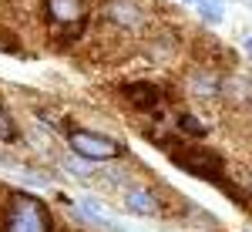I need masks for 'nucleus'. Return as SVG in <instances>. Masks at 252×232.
<instances>
[{
	"label": "nucleus",
	"mask_w": 252,
	"mask_h": 232,
	"mask_svg": "<svg viewBox=\"0 0 252 232\" xmlns=\"http://www.w3.org/2000/svg\"><path fill=\"white\" fill-rule=\"evenodd\" d=\"M161 152L168 155L172 165H178L182 172L192 175V178L212 182V185L229 182V175H225V158L219 152H212V148H205V145H185V138L175 135L172 141L161 145Z\"/></svg>",
	"instance_id": "nucleus-1"
},
{
	"label": "nucleus",
	"mask_w": 252,
	"mask_h": 232,
	"mask_svg": "<svg viewBox=\"0 0 252 232\" xmlns=\"http://www.w3.org/2000/svg\"><path fill=\"white\" fill-rule=\"evenodd\" d=\"M0 232H54L47 202L31 192H10L3 202Z\"/></svg>",
	"instance_id": "nucleus-2"
},
{
	"label": "nucleus",
	"mask_w": 252,
	"mask_h": 232,
	"mask_svg": "<svg viewBox=\"0 0 252 232\" xmlns=\"http://www.w3.org/2000/svg\"><path fill=\"white\" fill-rule=\"evenodd\" d=\"M64 138H67L71 155L84 158L88 165L128 158V145H125V141H118V138H111V135H101V132H91V128H71V125H67Z\"/></svg>",
	"instance_id": "nucleus-3"
},
{
	"label": "nucleus",
	"mask_w": 252,
	"mask_h": 232,
	"mask_svg": "<svg viewBox=\"0 0 252 232\" xmlns=\"http://www.w3.org/2000/svg\"><path fill=\"white\" fill-rule=\"evenodd\" d=\"M101 17L108 20L111 27L118 31H131V34H141L145 27H148V7L141 3V0H104V7H101Z\"/></svg>",
	"instance_id": "nucleus-4"
},
{
	"label": "nucleus",
	"mask_w": 252,
	"mask_h": 232,
	"mask_svg": "<svg viewBox=\"0 0 252 232\" xmlns=\"http://www.w3.org/2000/svg\"><path fill=\"white\" fill-rule=\"evenodd\" d=\"M88 10H91L88 0H44V17L58 31H71V27L88 24Z\"/></svg>",
	"instance_id": "nucleus-5"
},
{
	"label": "nucleus",
	"mask_w": 252,
	"mask_h": 232,
	"mask_svg": "<svg viewBox=\"0 0 252 232\" xmlns=\"http://www.w3.org/2000/svg\"><path fill=\"white\" fill-rule=\"evenodd\" d=\"M118 95L125 98L135 111H141V115H158L161 98H165L155 81H125V84L118 88Z\"/></svg>",
	"instance_id": "nucleus-6"
},
{
	"label": "nucleus",
	"mask_w": 252,
	"mask_h": 232,
	"mask_svg": "<svg viewBox=\"0 0 252 232\" xmlns=\"http://www.w3.org/2000/svg\"><path fill=\"white\" fill-rule=\"evenodd\" d=\"M121 205L131 215H145V219H158L165 212V199L158 195L155 185H131L128 192L121 195Z\"/></svg>",
	"instance_id": "nucleus-7"
},
{
	"label": "nucleus",
	"mask_w": 252,
	"mask_h": 232,
	"mask_svg": "<svg viewBox=\"0 0 252 232\" xmlns=\"http://www.w3.org/2000/svg\"><path fill=\"white\" fill-rule=\"evenodd\" d=\"M185 88L195 98H222V74L209 67H192L185 77Z\"/></svg>",
	"instance_id": "nucleus-8"
},
{
	"label": "nucleus",
	"mask_w": 252,
	"mask_h": 232,
	"mask_svg": "<svg viewBox=\"0 0 252 232\" xmlns=\"http://www.w3.org/2000/svg\"><path fill=\"white\" fill-rule=\"evenodd\" d=\"M222 98L235 108H249L252 104V77L246 74H225L222 77Z\"/></svg>",
	"instance_id": "nucleus-9"
},
{
	"label": "nucleus",
	"mask_w": 252,
	"mask_h": 232,
	"mask_svg": "<svg viewBox=\"0 0 252 232\" xmlns=\"http://www.w3.org/2000/svg\"><path fill=\"white\" fill-rule=\"evenodd\" d=\"M78 215L84 219V222H91V226H97V229H108V232H125V226H118L111 215L104 212L101 205H97L94 199H81L78 202Z\"/></svg>",
	"instance_id": "nucleus-10"
},
{
	"label": "nucleus",
	"mask_w": 252,
	"mask_h": 232,
	"mask_svg": "<svg viewBox=\"0 0 252 232\" xmlns=\"http://www.w3.org/2000/svg\"><path fill=\"white\" fill-rule=\"evenodd\" d=\"M175 128L185 138H195V141L209 135V125L202 121V115H195V111H178V115H175Z\"/></svg>",
	"instance_id": "nucleus-11"
},
{
	"label": "nucleus",
	"mask_w": 252,
	"mask_h": 232,
	"mask_svg": "<svg viewBox=\"0 0 252 232\" xmlns=\"http://www.w3.org/2000/svg\"><path fill=\"white\" fill-rule=\"evenodd\" d=\"M0 141H7V145H14L20 141V132H17V121L10 115V108L0 101Z\"/></svg>",
	"instance_id": "nucleus-12"
},
{
	"label": "nucleus",
	"mask_w": 252,
	"mask_h": 232,
	"mask_svg": "<svg viewBox=\"0 0 252 232\" xmlns=\"http://www.w3.org/2000/svg\"><path fill=\"white\" fill-rule=\"evenodd\" d=\"M198 3V17L205 20V24H222L225 20V10H222V0H195Z\"/></svg>",
	"instance_id": "nucleus-13"
},
{
	"label": "nucleus",
	"mask_w": 252,
	"mask_h": 232,
	"mask_svg": "<svg viewBox=\"0 0 252 232\" xmlns=\"http://www.w3.org/2000/svg\"><path fill=\"white\" fill-rule=\"evenodd\" d=\"M61 168H67L74 178H91V175H94L91 165H88L84 158H78V155H74V158H61Z\"/></svg>",
	"instance_id": "nucleus-14"
},
{
	"label": "nucleus",
	"mask_w": 252,
	"mask_h": 232,
	"mask_svg": "<svg viewBox=\"0 0 252 232\" xmlns=\"http://www.w3.org/2000/svg\"><path fill=\"white\" fill-rule=\"evenodd\" d=\"M242 44H246V51H249V54H252V34H249V37H246V40H242Z\"/></svg>",
	"instance_id": "nucleus-15"
},
{
	"label": "nucleus",
	"mask_w": 252,
	"mask_h": 232,
	"mask_svg": "<svg viewBox=\"0 0 252 232\" xmlns=\"http://www.w3.org/2000/svg\"><path fill=\"white\" fill-rule=\"evenodd\" d=\"M246 192H249V199H252V178H249V182H246Z\"/></svg>",
	"instance_id": "nucleus-16"
},
{
	"label": "nucleus",
	"mask_w": 252,
	"mask_h": 232,
	"mask_svg": "<svg viewBox=\"0 0 252 232\" xmlns=\"http://www.w3.org/2000/svg\"><path fill=\"white\" fill-rule=\"evenodd\" d=\"M74 232H88V229H74Z\"/></svg>",
	"instance_id": "nucleus-17"
},
{
	"label": "nucleus",
	"mask_w": 252,
	"mask_h": 232,
	"mask_svg": "<svg viewBox=\"0 0 252 232\" xmlns=\"http://www.w3.org/2000/svg\"><path fill=\"white\" fill-rule=\"evenodd\" d=\"M185 3H195V0H185Z\"/></svg>",
	"instance_id": "nucleus-18"
}]
</instances>
